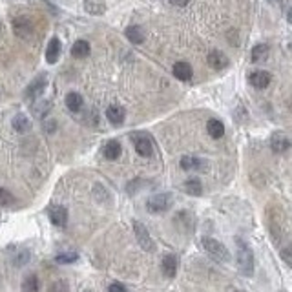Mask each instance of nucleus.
Masks as SVG:
<instances>
[{"instance_id":"35","label":"nucleus","mask_w":292,"mask_h":292,"mask_svg":"<svg viewBox=\"0 0 292 292\" xmlns=\"http://www.w3.org/2000/svg\"><path fill=\"white\" fill-rule=\"evenodd\" d=\"M289 48H291V50H292V42H291V44H289Z\"/></svg>"},{"instance_id":"8","label":"nucleus","mask_w":292,"mask_h":292,"mask_svg":"<svg viewBox=\"0 0 292 292\" xmlns=\"http://www.w3.org/2000/svg\"><path fill=\"white\" fill-rule=\"evenodd\" d=\"M161 270H163L165 277H170V279L175 277V274H177V258L173 254L165 256V259L161 263Z\"/></svg>"},{"instance_id":"13","label":"nucleus","mask_w":292,"mask_h":292,"mask_svg":"<svg viewBox=\"0 0 292 292\" xmlns=\"http://www.w3.org/2000/svg\"><path fill=\"white\" fill-rule=\"evenodd\" d=\"M181 168L187 170V172H192V170H203L205 168V161L197 157H192V155H185L181 159Z\"/></svg>"},{"instance_id":"11","label":"nucleus","mask_w":292,"mask_h":292,"mask_svg":"<svg viewBox=\"0 0 292 292\" xmlns=\"http://www.w3.org/2000/svg\"><path fill=\"white\" fill-rule=\"evenodd\" d=\"M270 148H272V152H276V154H283V152H287L291 148V139L279 134L274 135L272 141H270Z\"/></svg>"},{"instance_id":"24","label":"nucleus","mask_w":292,"mask_h":292,"mask_svg":"<svg viewBox=\"0 0 292 292\" xmlns=\"http://www.w3.org/2000/svg\"><path fill=\"white\" fill-rule=\"evenodd\" d=\"M185 190H187V194H190V195H201L203 194L201 181L199 179H188L187 183H185Z\"/></svg>"},{"instance_id":"20","label":"nucleus","mask_w":292,"mask_h":292,"mask_svg":"<svg viewBox=\"0 0 292 292\" xmlns=\"http://www.w3.org/2000/svg\"><path fill=\"white\" fill-rule=\"evenodd\" d=\"M83 97L75 93V91H71V93H68L66 95V106L69 112H79L81 108H83Z\"/></svg>"},{"instance_id":"27","label":"nucleus","mask_w":292,"mask_h":292,"mask_svg":"<svg viewBox=\"0 0 292 292\" xmlns=\"http://www.w3.org/2000/svg\"><path fill=\"white\" fill-rule=\"evenodd\" d=\"M79 259V254L77 252H62V254H57L55 256V261L57 263H64V265H68V263H73Z\"/></svg>"},{"instance_id":"4","label":"nucleus","mask_w":292,"mask_h":292,"mask_svg":"<svg viewBox=\"0 0 292 292\" xmlns=\"http://www.w3.org/2000/svg\"><path fill=\"white\" fill-rule=\"evenodd\" d=\"M134 232H135V238H137V241H139V245H141V248H144L146 252H154V250H155V243H154V240H152L150 234H148V230H146V226L142 225V223L135 221V223H134Z\"/></svg>"},{"instance_id":"18","label":"nucleus","mask_w":292,"mask_h":292,"mask_svg":"<svg viewBox=\"0 0 292 292\" xmlns=\"http://www.w3.org/2000/svg\"><path fill=\"white\" fill-rule=\"evenodd\" d=\"M88 53H90V44L86 40H77L75 44L71 46V55L75 59H84V57H88Z\"/></svg>"},{"instance_id":"28","label":"nucleus","mask_w":292,"mask_h":292,"mask_svg":"<svg viewBox=\"0 0 292 292\" xmlns=\"http://www.w3.org/2000/svg\"><path fill=\"white\" fill-rule=\"evenodd\" d=\"M50 103L46 101V103H40V104H35L33 106V115L35 117H44L46 113H48V110H50Z\"/></svg>"},{"instance_id":"33","label":"nucleus","mask_w":292,"mask_h":292,"mask_svg":"<svg viewBox=\"0 0 292 292\" xmlns=\"http://www.w3.org/2000/svg\"><path fill=\"white\" fill-rule=\"evenodd\" d=\"M46 130H48V132H53V130H55V122H53V120H48V122H46Z\"/></svg>"},{"instance_id":"3","label":"nucleus","mask_w":292,"mask_h":292,"mask_svg":"<svg viewBox=\"0 0 292 292\" xmlns=\"http://www.w3.org/2000/svg\"><path fill=\"white\" fill-rule=\"evenodd\" d=\"M46 86H48V75H46V73H40L38 77L33 79V83H30V86H28L26 91H24V95H26L28 101H35L37 97L42 95V91L46 90Z\"/></svg>"},{"instance_id":"12","label":"nucleus","mask_w":292,"mask_h":292,"mask_svg":"<svg viewBox=\"0 0 292 292\" xmlns=\"http://www.w3.org/2000/svg\"><path fill=\"white\" fill-rule=\"evenodd\" d=\"M173 75L175 79H179V81H190L192 79V68L188 62H175L173 64Z\"/></svg>"},{"instance_id":"17","label":"nucleus","mask_w":292,"mask_h":292,"mask_svg":"<svg viewBox=\"0 0 292 292\" xmlns=\"http://www.w3.org/2000/svg\"><path fill=\"white\" fill-rule=\"evenodd\" d=\"M124 35H126L128 40L134 42V44H141L142 40H144V31H142L139 26H128Z\"/></svg>"},{"instance_id":"37","label":"nucleus","mask_w":292,"mask_h":292,"mask_svg":"<svg viewBox=\"0 0 292 292\" xmlns=\"http://www.w3.org/2000/svg\"><path fill=\"white\" fill-rule=\"evenodd\" d=\"M86 292H88V291H86Z\"/></svg>"},{"instance_id":"16","label":"nucleus","mask_w":292,"mask_h":292,"mask_svg":"<svg viewBox=\"0 0 292 292\" xmlns=\"http://www.w3.org/2000/svg\"><path fill=\"white\" fill-rule=\"evenodd\" d=\"M208 64L216 69H223V68L228 66V59L221 52H212L208 55Z\"/></svg>"},{"instance_id":"2","label":"nucleus","mask_w":292,"mask_h":292,"mask_svg":"<svg viewBox=\"0 0 292 292\" xmlns=\"http://www.w3.org/2000/svg\"><path fill=\"white\" fill-rule=\"evenodd\" d=\"M201 243H203V248H205L214 259L223 261V263L230 261V252H228V248H226L223 243H219V241L214 240V238H203Z\"/></svg>"},{"instance_id":"7","label":"nucleus","mask_w":292,"mask_h":292,"mask_svg":"<svg viewBox=\"0 0 292 292\" xmlns=\"http://www.w3.org/2000/svg\"><path fill=\"white\" fill-rule=\"evenodd\" d=\"M50 219H52V223L55 226H66L68 225V210L64 206H52L50 208Z\"/></svg>"},{"instance_id":"21","label":"nucleus","mask_w":292,"mask_h":292,"mask_svg":"<svg viewBox=\"0 0 292 292\" xmlns=\"http://www.w3.org/2000/svg\"><path fill=\"white\" fill-rule=\"evenodd\" d=\"M106 159H110V161H115V159L120 155V144L117 141H108L104 146V150H103Z\"/></svg>"},{"instance_id":"6","label":"nucleus","mask_w":292,"mask_h":292,"mask_svg":"<svg viewBox=\"0 0 292 292\" xmlns=\"http://www.w3.org/2000/svg\"><path fill=\"white\" fill-rule=\"evenodd\" d=\"M134 144L139 155H142V157H150L152 155V141L146 135H134Z\"/></svg>"},{"instance_id":"30","label":"nucleus","mask_w":292,"mask_h":292,"mask_svg":"<svg viewBox=\"0 0 292 292\" xmlns=\"http://www.w3.org/2000/svg\"><path fill=\"white\" fill-rule=\"evenodd\" d=\"M50 291L52 292H68V285L64 283V281H55Z\"/></svg>"},{"instance_id":"15","label":"nucleus","mask_w":292,"mask_h":292,"mask_svg":"<svg viewBox=\"0 0 292 292\" xmlns=\"http://www.w3.org/2000/svg\"><path fill=\"white\" fill-rule=\"evenodd\" d=\"M206 130H208L210 137H214V139H221L225 135V126H223L221 120L217 119H210L208 124H206Z\"/></svg>"},{"instance_id":"1","label":"nucleus","mask_w":292,"mask_h":292,"mask_svg":"<svg viewBox=\"0 0 292 292\" xmlns=\"http://www.w3.org/2000/svg\"><path fill=\"white\" fill-rule=\"evenodd\" d=\"M236 247H238V252H236L238 269L245 276H252L254 274V254H252V250L241 238H236Z\"/></svg>"},{"instance_id":"5","label":"nucleus","mask_w":292,"mask_h":292,"mask_svg":"<svg viewBox=\"0 0 292 292\" xmlns=\"http://www.w3.org/2000/svg\"><path fill=\"white\" fill-rule=\"evenodd\" d=\"M170 206H172V195L170 194H159L146 203V210L152 212V214L165 212V210H168Z\"/></svg>"},{"instance_id":"25","label":"nucleus","mask_w":292,"mask_h":292,"mask_svg":"<svg viewBox=\"0 0 292 292\" xmlns=\"http://www.w3.org/2000/svg\"><path fill=\"white\" fill-rule=\"evenodd\" d=\"M267 52H269V46L267 44H258L252 48V52H250V60L252 62H258L259 59H263L265 55H267Z\"/></svg>"},{"instance_id":"22","label":"nucleus","mask_w":292,"mask_h":292,"mask_svg":"<svg viewBox=\"0 0 292 292\" xmlns=\"http://www.w3.org/2000/svg\"><path fill=\"white\" fill-rule=\"evenodd\" d=\"M84 8H86V11L91 13V15H103L106 9L104 4H103V2H97V0H86V2H84Z\"/></svg>"},{"instance_id":"34","label":"nucleus","mask_w":292,"mask_h":292,"mask_svg":"<svg viewBox=\"0 0 292 292\" xmlns=\"http://www.w3.org/2000/svg\"><path fill=\"white\" fill-rule=\"evenodd\" d=\"M287 20H289V24H292V8L289 9V13H287Z\"/></svg>"},{"instance_id":"31","label":"nucleus","mask_w":292,"mask_h":292,"mask_svg":"<svg viewBox=\"0 0 292 292\" xmlns=\"http://www.w3.org/2000/svg\"><path fill=\"white\" fill-rule=\"evenodd\" d=\"M108 292H128V291L122 283H117V281H115V283H112L108 287Z\"/></svg>"},{"instance_id":"32","label":"nucleus","mask_w":292,"mask_h":292,"mask_svg":"<svg viewBox=\"0 0 292 292\" xmlns=\"http://www.w3.org/2000/svg\"><path fill=\"white\" fill-rule=\"evenodd\" d=\"M190 0H170V4L172 6H177V8H183V6H187Z\"/></svg>"},{"instance_id":"10","label":"nucleus","mask_w":292,"mask_h":292,"mask_svg":"<svg viewBox=\"0 0 292 292\" xmlns=\"http://www.w3.org/2000/svg\"><path fill=\"white\" fill-rule=\"evenodd\" d=\"M60 50H62V46H60L59 38H52L48 48H46V60H48L50 64H55V62L59 60Z\"/></svg>"},{"instance_id":"9","label":"nucleus","mask_w":292,"mask_h":292,"mask_svg":"<svg viewBox=\"0 0 292 292\" xmlns=\"http://www.w3.org/2000/svg\"><path fill=\"white\" fill-rule=\"evenodd\" d=\"M272 81V75H270L269 71H254L252 75H250V84L258 88V90H263V88H267Z\"/></svg>"},{"instance_id":"23","label":"nucleus","mask_w":292,"mask_h":292,"mask_svg":"<svg viewBox=\"0 0 292 292\" xmlns=\"http://www.w3.org/2000/svg\"><path fill=\"white\" fill-rule=\"evenodd\" d=\"M22 292H38V277L35 274H30V276L24 277Z\"/></svg>"},{"instance_id":"14","label":"nucleus","mask_w":292,"mask_h":292,"mask_svg":"<svg viewBox=\"0 0 292 292\" xmlns=\"http://www.w3.org/2000/svg\"><path fill=\"white\" fill-rule=\"evenodd\" d=\"M106 119L110 120L112 124H122V120H124V110L120 108V106H110L108 110H106Z\"/></svg>"},{"instance_id":"36","label":"nucleus","mask_w":292,"mask_h":292,"mask_svg":"<svg viewBox=\"0 0 292 292\" xmlns=\"http://www.w3.org/2000/svg\"><path fill=\"white\" fill-rule=\"evenodd\" d=\"M236 292H243V291H236Z\"/></svg>"},{"instance_id":"29","label":"nucleus","mask_w":292,"mask_h":292,"mask_svg":"<svg viewBox=\"0 0 292 292\" xmlns=\"http://www.w3.org/2000/svg\"><path fill=\"white\" fill-rule=\"evenodd\" d=\"M279 254H281V259H283V261L292 269V245L281 248V252H279Z\"/></svg>"},{"instance_id":"19","label":"nucleus","mask_w":292,"mask_h":292,"mask_svg":"<svg viewBox=\"0 0 292 292\" xmlns=\"http://www.w3.org/2000/svg\"><path fill=\"white\" fill-rule=\"evenodd\" d=\"M13 128H15V132L18 134H26V132H30V120L28 117L24 115V113H17L15 117H13Z\"/></svg>"},{"instance_id":"26","label":"nucleus","mask_w":292,"mask_h":292,"mask_svg":"<svg viewBox=\"0 0 292 292\" xmlns=\"http://www.w3.org/2000/svg\"><path fill=\"white\" fill-rule=\"evenodd\" d=\"M15 203V195L6 188H0V206H11Z\"/></svg>"}]
</instances>
